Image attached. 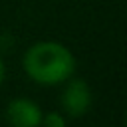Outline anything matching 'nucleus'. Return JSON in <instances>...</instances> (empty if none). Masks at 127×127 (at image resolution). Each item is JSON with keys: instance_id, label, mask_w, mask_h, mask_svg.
Here are the masks:
<instances>
[{"instance_id": "1", "label": "nucleus", "mask_w": 127, "mask_h": 127, "mask_svg": "<svg viewBox=\"0 0 127 127\" xmlns=\"http://www.w3.org/2000/svg\"><path fill=\"white\" fill-rule=\"evenodd\" d=\"M22 65L32 81L40 85H58L73 75L75 58L60 42H38L26 50Z\"/></svg>"}, {"instance_id": "2", "label": "nucleus", "mask_w": 127, "mask_h": 127, "mask_svg": "<svg viewBox=\"0 0 127 127\" xmlns=\"http://www.w3.org/2000/svg\"><path fill=\"white\" fill-rule=\"evenodd\" d=\"M62 107L69 117H81L91 107V89L85 79L81 77H69L65 79V87L62 91Z\"/></svg>"}, {"instance_id": "3", "label": "nucleus", "mask_w": 127, "mask_h": 127, "mask_svg": "<svg viewBox=\"0 0 127 127\" xmlns=\"http://www.w3.org/2000/svg\"><path fill=\"white\" fill-rule=\"evenodd\" d=\"M42 115L40 105L26 97H16L6 107V121L10 127H40Z\"/></svg>"}, {"instance_id": "4", "label": "nucleus", "mask_w": 127, "mask_h": 127, "mask_svg": "<svg viewBox=\"0 0 127 127\" xmlns=\"http://www.w3.org/2000/svg\"><path fill=\"white\" fill-rule=\"evenodd\" d=\"M40 127H65V117L60 111H52L48 115H42Z\"/></svg>"}, {"instance_id": "5", "label": "nucleus", "mask_w": 127, "mask_h": 127, "mask_svg": "<svg viewBox=\"0 0 127 127\" xmlns=\"http://www.w3.org/2000/svg\"><path fill=\"white\" fill-rule=\"evenodd\" d=\"M4 75H6V67H4V62L0 60V85H2V81H4Z\"/></svg>"}]
</instances>
